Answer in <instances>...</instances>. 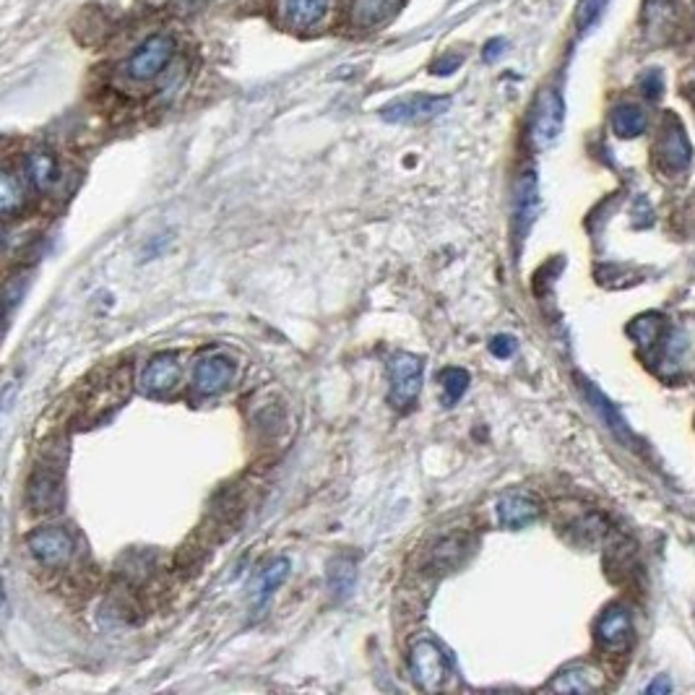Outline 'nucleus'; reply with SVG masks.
<instances>
[{"instance_id":"nucleus-22","label":"nucleus","mask_w":695,"mask_h":695,"mask_svg":"<svg viewBox=\"0 0 695 695\" xmlns=\"http://www.w3.org/2000/svg\"><path fill=\"white\" fill-rule=\"evenodd\" d=\"M287 571H290V562L282 558V561L271 562L269 568L261 573L258 586H255V604H258V607H261V604H266V601L271 599V594L282 586V581L287 579Z\"/></svg>"},{"instance_id":"nucleus-7","label":"nucleus","mask_w":695,"mask_h":695,"mask_svg":"<svg viewBox=\"0 0 695 695\" xmlns=\"http://www.w3.org/2000/svg\"><path fill=\"white\" fill-rule=\"evenodd\" d=\"M448 107H451V99L448 97H427V94H420V97H409L402 99V102L388 104L386 110L381 113V117H383L386 123H427V120H432V117L443 115Z\"/></svg>"},{"instance_id":"nucleus-9","label":"nucleus","mask_w":695,"mask_h":695,"mask_svg":"<svg viewBox=\"0 0 695 695\" xmlns=\"http://www.w3.org/2000/svg\"><path fill=\"white\" fill-rule=\"evenodd\" d=\"M183 375V367L177 354L167 352V354H156L154 360L146 365V370L141 372V391L149 396H164L177 388Z\"/></svg>"},{"instance_id":"nucleus-2","label":"nucleus","mask_w":695,"mask_h":695,"mask_svg":"<svg viewBox=\"0 0 695 695\" xmlns=\"http://www.w3.org/2000/svg\"><path fill=\"white\" fill-rule=\"evenodd\" d=\"M26 547L29 552L37 558V562L47 565V568H60V565H68L71 558H74V537L65 531V529H58V526H42V529H35L29 537H26Z\"/></svg>"},{"instance_id":"nucleus-16","label":"nucleus","mask_w":695,"mask_h":695,"mask_svg":"<svg viewBox=\"0 0 695 695\" xmlns=\"http://www.w3.org/2000/svg\"><path fill=\"white\" fill-rule=\"evenodd\" d=\"M329 0H282V16L292 26H313L326 16Z\"/></svg>"},{"instance_id":"nucleus-20","label":"nucleus","mask_w":695,"mask_h":695,"mask_svg":"<svg viewBox=\"0 0 695 695\" xmlns=\"http://www.w3.org/2000/svg\"><path fill=\"white\" fill-rule=\"evenodd\" d=\"M628 333L636 339V344L640 349H654L661 342V333H664V318L659 313H646L628 326Z\"/></svg>"},{"instance_id":"nucleus-14","label":"nucleus","mask_w":695,"mask_h":695,"mask_svg":"<svg viewBox=\"0 0 695 695\" xmlns=\"http://www.w3.org/2000/svg\"><path fill=\"white\" fill-rule=\"evenodd\" d=\"M24 170H26V177L32 180V185H35L37 191H42V194L53 191L60 177L55 156L50 154V152H45V149L29 152V154H26V162H24Z\"/></svg>"},{"instance_id":"nucleus-19","label":"nucleus","mask_w":695,"mask_h":695,"mask_svg":"<svg viewBox=\"0 0 695 695\" xmlns=\"http://www.w3.org/2000/svg\"><path fill=\"white\" fill-rule=\"evenodd\" d=\"M612 131L620 138H638L646 131V113L638 104H618L612 110Z\"/></svg>"},{"instance_id":"nucleus-13","label":"nucleus","mask_w":695,"mask_h":695,"mask_svg":"<svg viewBox=\"0 0 695 695\" xmlns=\"http://www.w3.org/2000/svg\"><path fill=\"white\" fill-rule=\"evenodd\" d=\"M537 516H540L537 501H531L529 495H521V492H508L498 502V521L505 529H523V526L537 521Z\"/></svg>"},{"instance_id":"nucleus-8","label":"nucleus","mask_w":695,"mask_h":695,"mask_svg":"<svg viewBox=\"0 0 695 695\" xmlns=\"http://www.w3.org/2000/svg\"><path fill=\"white\" fill-rule=\"evenodd\" d=\"M234 378V367H232L230 357L224 354H212L204 357L194 370V391L198 396H216L222 391H227V386Z\"/></svg>"},{"instance_id":"nucleus-23","label":"nucleus","mask_w":695,"mask_h":695,"mask_svg":"<svg viewBox=\"0 0 695 695\" xmlns=\"http://www.w3.org/2000/svg\"><path fill=\"white\" fill-rule=\"evenodd\" d=\"M441 388H443L445 406H453L469 388V372L463 367H445L441 372Z\"/></svg>"},{"instance_id":"nucleus-10","label":"nucleus","mask_w":695,"mask_h":695,"mask_svg":"<svg viewBox=\"0 0 695 695\" xmlns=\"http://www.w3.org/2000/svg\"><path fill=\"white\" fill-rule=\"evenodd\" d=\"M537 213H540V183H537L534 173H523L516 185V198H513V227H516L519 240L529 234Z\"/></svg>"},{"instance_id":"nucleus-6","label":"nucleus","mask_w":695,"mask_h":695,"mask_svg":"<svg viewBox=\"0 0 695 695\" xmlns=\"http://www.w3.org/2000/svg\"><path fill=\"white\" fill-rule=\"evenodd\" d=\"M63 477L50 463H39L26 484V502L37 513H55L63 508Z\"/></svg>"},{"instance_id":"nucleus-25","label":"nucleus","mask_w":695,"mask_h":695,"mask_svg":"<svg viewBox=\"0 0 695 695\" xmlns=\"http://www.w3.org/2000/svg\"><path fill=\"white\" fill-rule=\"evenodd\" d=\"M604 8H607V0H581L579 11H576V26H579L581 35H586L589 29L597 26Z\"/></svg>"},{"instance_id":"nucleus-11","label":"nucleus","mask_w":695,"mask_h":695,"mask_svg":"<svg viewBox=\"0 0 695 695\" xmlns=\"http://www.w3.org/2000/svg\"><path fill=\"white\" fill-rule=\"evenodd\" d=\"M630 636H633V622H630V615L625 607H607L604 615L599 618L597 622V640L610 649V651H620L630 643Z\"/></svg>"},{"instance_id":"nucleus-4","label":"nucleus","mask_w":695,"mask_h":695,"mask_svg":"<svg viewBox=\"0 0 695 695\" xmlns=\"http://www.w3.org/2000/svg\"><path fill=\"white\" fill-rule=\"evenodd\" d=\"M388 372H391V404L396 409L414 404L422 388V360L414 354H396L388 362Z\"/></svg>"},{"instance_id":"nucleus-28","label":"nucleus","mask_w":695,"mask_h":695,"mask_svg":"<svg viewBox=\"0 0 695 695\" xmlns=\"http://www.w3.org/2000/svg\"><path fill=\"white\" fill-rule=\"evenodd\" d=\"M459 555H462V540H445L438 544V550H435V561L445 562V565H453V562L459 561Z\"/></svg>"},{"instance_id":"nucleus-17","label":"nucleus","mask_w":695,"mask_h":695,"mask_svg":"<svg viewBox=\"0 0 695 695\" xmlns=\"http://www.w3.org/2000/svg\"><path fill=\"white\" fill-rule=\"evenodd\" d=\"M402 0H354L352 5V24L357 26H375L388 21L399 11Z\"/></svg>"},{"instance_id":"nucleus-31","label":"nucleus","mask_w":695,"mask_h":695,"mask_svg":"<svg viewBox=\"0 0 695 695\" xmlns=\"http://www.w3.org/2000/svg\"><path fill=\"white\" fill-rule=\"evenodd\" d=\"M672 690V682L667 680V677H659L657 682H651L649 688H646V693L657 695V693H670Z\"/></svg>"},{"instance_id":"nucleus-15","label":"nucleus","mask_w":695,"mask_h":695,"mask_svg":"<svg viewBox=\"0 0 695 695\" xmlns=\"http://www.w3.org/2000/svg\"><path fill=\"white\" fill-rule=\"evenodd\" d=\"M599 688H601V675L583 664L562 670L561 675L550 682V690L555 693H594Z\"/></svg>"},{"instance_id":"nucleus-3","label":"nucleus","mask_w":695,"mask_h":695,"mask_svg":"<svg viewBox=\"0 0 695 695\" xmlns=\"http://www.w3.org/2000/svg\"><path fill=\"white\" fill-rule=\"evenodd\" d=\"M174 55V39L170 35H154L149 37L138 50H135L131 60H128V76L134 81H152L156 78Z\"/></svg>"},{"instance_id":"nucleus-18","label":"nucleus","mask_w":695,"mask_h":695,"mask_svg":"<svg viewBox=\"0 0 695 695\" xmlns=\"http://www.w3.org/2000/svg\"><path fill=\"white\" fill-rule=\"evenodd\" d=\"M581 388H583V393H586V399H589V404L594 406L599 412V417L607 422V427L618 435V438H625V441H630V435H628V427L622 422V417H620V412L612 406V402H607V396L599 391L591 381H581Z\"/></svg>"},{"instance_id":"nucleus-29","label":"nucleus","mask_w":695,"mask_h":695,"mask_svg":"<svg viewBox=\"0 0 695 695\" xmlns=\"http://www.w3.org/2000/svg\"><path fill=\"white\" fill-rule=\"evenodd\" d=\"M459 65H462V58H459V55H443L441 60H435L432 74H435V76H448V74H453Z\"/></svg>"},{"instance_id":"nucleus-1","label":"nucleus","mask_w":695,"mask_h":695,"mask_svg":"<svg viewBox=\"0 0 695 695\" xmlns=\"http://www.w3.org/2000/svg\"><path fill=\"white\" fill-rule=\"evenodd\" d=\"M409 672L417 688H422L427 693H435L438 688H443L451 672V661L445 657V651L432 643V640H417L412 646L409 654Z\"/></svg>"},{"instance_id":"nucleus-24","label":"nucleus","mask_w":695,"mask_h":695,"mask_svg":"<svg viewBox=\"0 0 695 695\" xmlns=\"http://www.w3.org/2000/svg\"><path fill=\"white\" fill-rule=\"evenodd\" d=\"M329 583L331 591H333L336 597H349V591H352V586H354V562L349 561V558H336V561L331 562Z\"/></svg>"},{"instance_id":"nucleus-12","label":"nucleus","mask_w":695,"mask_h":695,"mask_svg":"<svg viewBox=\"0 0 695 695\" xmlns=\"http://www.w3.org/2000/svg\"><path fill=\"white\" fill-rule=\"evenodd\" d=\"M659 156L670 170H685L693 159L690 141H688V135H685L677 117H670V123L664 128V135L659 141Z\"/></svg>"},{"instance_id":"nucleus-27","label":"nucleus","mask_w":695,"mask_h":695,"mask_svg":"<svg viewBox=\"0 0 695 695\" xmlns=\"http://www.w3.org/2000/svg\"><path fill=\"white\" fill-rule=\"evenodd\" d=\"M640 92H643V97L646 99L661 97V92H664V78H661V74H659V71L643 74V78H640Z\"/></svg>"},{"instance_id":"nucleus-30","label":"nucleus","mask_w":695,"mask_h":695,"mask_svg":"<svg viewBox=\"0 0 695 695\" xmlns=\"http://www.w3.org/2000/svg\"><path fill=\"white\" fill-rule=\"evenodd\" d=\"M505 53V42L502 39H492V42H487V47H484V60L490 63V60H495L498 55Z\"/></svg>"},{"instance_id":"nucleus-5","label":"nucleus","mask_w":695,"mask_h":695,"mask_svg":"<svg viewBox=\"0 0 695 695\" xmlns=\"http://www.w3.org/2000/svg\"><path fill=\"white\" fill-rule=\"evenodd\" d=\"M562 120H565V104H562L561 94L555 89L541 92L537 107H534V117H531V141L537 149H547L550 144L558 141Z\"/></svg>"},{"instance_id":"nucleus-21","label":"nucleus","mask_w":695,"mask_h":695,"mask_svg":"<svg viewBox=\"0 0 695 695\" xmlns=\"http://www.w3.org/2000/svg\"><path fill=\"white\" fill-rule=\"evenodd\" d=\"M26 201V191H24V183L16 173L5 170L0 174V212L3 216H14L16 212H21Z\"/></svg>"},{"instance_id":"nucleus-26","label":"nucleus","mask_w":695,"mask_h":695,"mask_svg":"<svg viewBox=\"0 0 695 695\" xmlns=\"http://www.w3.org/2000/svg\"><path fill=\"white\" fill-rule=\"evenodd\" d=\"M516 339L513 336H508V333H498V336H492L490 339V352H492V357H498V360H508V357H513L516 354Z\"/></svg>"}]
</instances>
